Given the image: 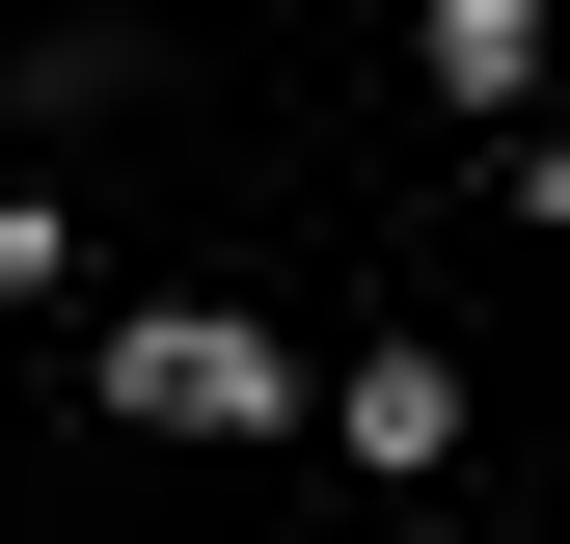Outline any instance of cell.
Here are the masks:
<instances>
[{"label":"cell","mask_w":570,"mask_h":544,"mask_svg":"<svg viewBox=\"0 0 570 544\" xmlns=\"http://www.w3.org/2000/svg\"><path fill=\"white\" fill-rule=\"evenodd\" d=\"M109 408H136V436H272L299 354H272L245 300H136V327H109Z\"/></svg>","instance_id":"cell-1"},{"label":"cell","mask_w":570,"mask_h":544,"mask_svg":"<svg viewBox=\"0 0 570 544\" xmlns=\"http://www.w3.org/2000/svg\"><path fill=\"white\" fill-rule=\"evenodd\" d=\"M326 408H353V463H462V354H353Z\"/></svg>","instance_id":"cell-2"}]
</instances>
